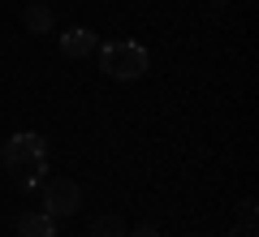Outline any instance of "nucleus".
I'll return each mask as SVG.
<instances>
[{
    "label": "nucleus",
    "mask_w": 259,
    "mask_h": 237,
    "mask_svg": "<svg viewBox=\"0 0 259 237\" xmlns=\"http://www.w3.org/2000/svg\"><path fill=\"white\" fill-rule=\"evenodd\" d=\"M0 164L18 190H35V185H44V173H48V143L35 129H22L0 147Z\"/></svg>",
    "instance_id": "nucleus-1"
},
{
    "label": "nucleus",
    "mask_w": 259,
    "mask_h": 237,
    "mask_svg": "<svg viewBox=\"0 0 259 237\" xmlns=\"http://www.w3.org/2000/svg\"><path fill=\"white\" fill-rule=\"evenodd\" d=\"M151 56L143 43H130V39H121V43H104L100 48V69L108 73L112 82H139L143 73H147Z\"/></svg>",
    "instance_id": "nucleus-2"
},
{
    "label": "nucleus",
    "mask_w": 259,
    "mask_h": 237,
    "mask_svg": "<svg viewBox=\"0 0 259 237\" xmlns=\"http://www.w3.org/2000/svg\"><path fill=\"white\" fill-rule=\"evenodd\" d=\"M78 207H82V190H78V181H69V177H48L44 181V211L48 216H78Z\"/></svg>",
    "instance_id": "nucleus-3"
},
{
    "label": "nucleus",
    "mask_w": 259,
    "mask_h": 237,
    "mask_svg": "<svg viewBox=\"0 0 259 237\" xmlns=\"http://www.w3.org/2000/svg\"><path fill=\"white\" fill-rule=\"evenodd\" d=\"M91 52H95V30L74 26V30H65V35H61V56L82 61V56H91Z\"/></svg>",
    "instance_id": "nucleus-4"
},
{
    "label": "nucleus",
    "mask_w": 259,
    "mask_h": 237,
    "mask_svg": "<svg viewBox=\"0 0 259 237\" xmlns=\"http://www.w3.org/2000/svg\"><path fill=\"white\" fill-rule=\"evenodd\" d=\"M18 237H56V216L48 211H26L18 220Z\"/></svg>",
    "instance_id": "nucleus-5"
},
{
    "label": "nucleus",
    "mask_w": 259,
    "mask_h": 237,
    "mask_svg": "<svg viewBox=\"0 0 259 237\" xmlns=\"http://www.w3.org/2000/svg\"><path fill=\"white\" fill-rule=\"evenodd\" d=\"M22 22H26V30H30V35H52V26H56V13H52V5L35 0V5H26Z\"/></svg>",
    "instance_id": "nucleus-6"
},
{
    "label": "nucleus",
    "mask_w": 259,
    "mask_h": 237,
    "mask_svg": "<svg viewBox=\"0 0 259 237\" xmlns=\"http://www.w3.org/2000/svg\"><path fill=\"white\" fill-rule=\"evenodd\" d=\"M125 233H130V228H125L121 216H95L91 228H87V237H125Z\"/></svg>",
    "instance_id": "nucleus-7"
},
{
    "label": "nucleus",
    "mask_w": 259,
    "mask_h": 237,
    "mask_svg": "<svg viewBox=\"0 0 259 237\" xmlns=\"http://www.w3.org/2000/svg\"><path fill=\"white\" fill-rule=\"evenodd\" d=\"M125 237H160V228L156 224H139V228H130Z\"/></svg>",
    "instance_id": "nucleus-8"
},
{
    "label": "nucleus",
    "mask_w": 259,
    "mask_h": 237,
    "mask_svg": "<svg viewBox=\"0 0 259 237\" xmlns=\"http://www.w3.org/2000/svg\"><path fill=\"white\" fill-rule=\"evenodd\" d=\"M229 237H255V224H250V220H246V224H242V228H233Z\"/></svg>",
    "instance_id": "nucleus-9"
}]
</instances>
